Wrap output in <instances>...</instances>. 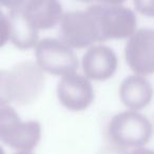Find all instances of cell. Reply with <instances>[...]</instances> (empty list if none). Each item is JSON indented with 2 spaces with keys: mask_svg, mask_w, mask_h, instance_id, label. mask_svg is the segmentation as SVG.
<instances>
[{
  "mask_svg": "<svg viewBox=\"0 0 154 154\" xmlns=\"http://www.w3.org/2000/svg\"><path fill=\"white\" fill-rule=\"evenodd\" d=\"M14 86V103L28 105L36 100L45 85L42 70L32 61H24L16 64L11 70Z\"/></svg>",
  "mask_w": 154,
  "mask_h": 154,
  "instance_id": "cell-7",
  "label": "cell"
},
{
  "mask_svg": "<svg viewBox=\"0 0 154 154\" xmlns=\"http://www.w3.org/2000/svg\"><path fill=\"white\" fill-rule=\"evenodd\" d=\"M9 8L10 39L16 48L26 50L38 43V30L35 28L23 10V1L3 3Z\"/></svg>",
  "mask_w": 154,
  "mask_h": 154,
  "instance_id": "cell-9",
  "label": "cell"
},
{
  "mask_svg": "<svg viewBox=\"0 0 154 154\" xmlns=\"http://www.w3.org/2000/svg\"><path fill=\"white\" fill-rule=\"evenodd\" d=\"M37 66L54 75L66 76L78 69V59L74 51L60 39L43 38L35 47Z\"/></svg>",
  "mask_w": 154,
  "mask_h": 154,
  "instance_id": "cell-4",
  "label": "cell"
},
{
  "mask_svg": "<svg viewBox=\"0 0 154 154\" xmlns=\"http://www.w3.org/2000/svg\"><path fill=\"white\" fill-rule=\"evenodd\" d=\"M134 7L136 11L143 15L154 17V0L153 1H134Z\"/></svg>",
  "mask_w": 154,
  "mask_h": 154,
  "instance_id": "cell-15",
  "label": "cell"
},
{
  "mask_svg": "<svg viewBox=\"0 0 154 154\" xmlns=\"http://www.w3.org/2000/svg\"><path fill=\"white\" fill-rule=\"evenodd\" d=\"M118 66L115 52L103 45L89 48L82 57V70L88 79L106 80L114 75Z\"/></svg>",
  "mask_w": 154,
  "mask_h": 154,
  "instance_id": "cell-10",
  "label": "cell"
},
{
  "mask_svg": "<svg viewBox=\"0 0 154 154\" xmlns=\"http://www.w3.org/2000/svg\"><path fill=\"white\" fill-rule=\"evenodd\" d=\"M23 10L37 30L52 29L60 22L62 7L54 0H31L23 1Z\"/></svg>",
  "mask_w": 154,
  "mask_h": 154,
  "instance_id": "cell-12",
  "label": "cell"
},
{
  "mask_svg": "<svg viewBox=\"0 0 154 154\" xmlns=\"http://www.w3.org/2000/svg\"><path fill=\"white\" fill-rule=\"evenodd\" d=\"M119 97L127 108L136 111L150 103L153 97V88L145 76L129 75L120 85Z\"/></svg>",
  "mask_w": 154,
  "mask_h": 154,
  "instance_id": "cell-11",
  "label": "cell"
},
{
  "mask_svg": "<svg viewBox=\"0 0 154 154\" xmlns=\"http://www.w3.org/2000/svg\"><path fill=\"white\" fill-rule=\"evenodd\" d=\"M57 96L66 109L82 111L92 103L94 90L86 76L73 73L61 77L57 86Z\"/></svg>",
  "mask_w": 154,
  "mask_h": 154,
  "instance_id": "cell-8",
  "label": "cell"
},
{
  "mask_svg": "<svg viewBox=\"0 0 154 154\" xmlns=\"http://www.w3.org/2000/svg\"><path fill=\"white\" fill-rule=\"evenodd\" d=\"M59 23L60 40L72 49H84L98 41L95 22L87 10L64 13Z\"/></svg>",
  "mask_w": 154,
  "mask_h": 154,
  "instance_id": "cell-5",
  "label": "cell"
},
{
  "mask_svg": "<svg viewBox=\"0 0 154 154\" xmlns=\"http://www.w3.org/2000/svg\"><path fill=\"white\" fill-rule=\"evenodd\" d=\"M15 154H32V153H30V152H26V151H19V152H17V153H15Z\"/></svg>",
  "mask_w": 154,
  "mask_h": 154,
  "instance_id": "cell-17",
  "label": "cell"
},
{
  "mask_svg": "<svg viewBox=\"0 0 154 154\" xmlns=\"http://www.w3.org/2000/svg\"><path fill=\"white\" fill-rule=\"evenodd\" d=\"M10 39V21L7 14L0 8V48L3 47Z\"/></svg>",
  "mask_w": 154,
  "mask_h": 154,
  "instance_id": "cell-14",
  "label": "cell"
},
{
  "mask_svg": "<svg viewBox=\"0 0 154 154\" xmlns=\"http://www.w3.org/2000/svg\"><path fill=\"white\" fill-rule=\"evenodd\" d=\"M14 103V86L11 70H0V108Z\"/></svg>",
  "mask_w": 154,
  "mask_h": 154,
  "instance_id": "cell-13",
  "label": "cell"
},
{
  "mask_svg": "<svg viewBox=\"0 0 154 154\" xmlns=\"http://www.w3.org/2000/svg\"><path fill=\"white\" fill-rule=\"evenodd\" d=\"M0 154H5V150H3L2 148H1V146H0Z\"/></svg>",
  "mask_w": 154,
  "mask_h": 154,
  "instance_id": "cell-18",
  "label": "cell"
},
{
  "mask_svg": "<svg viewBox=\"0 0 154 154\" xmlns=\"http://www.w3.org/2000/svg\"><path fill=\"white\" fill-rule=\"evenodd\" d=\"M95 22L98 41L130 38L136 32L135 13L119 3H96L87 8Z\"/></svg>",
  "mask_w": 154,
  "mask_h": 154,
  "instance_id": "cell-1",
  "label": "cell"
},
{
  "mask_svg": "<svg viewBox=\"0 0 154 154\" xmlns=\"http://www.w3.org/2000/svg\"><path fill=\"white\" fill-rule=\"evenodd\" d=\"M125 57L136 75L154 74V30H137L127 42Z\"/></svg>",
  "mask_w": 154,
  "mask_h": 154,
  "instance_id": "cell-6",
  "label": "cell"
},
{
  "mask_svg": "<svg viewBox=\"0 0 154 154\" xmlns=\"http://www.w3.org/2000/svg\"><path fill=\"white\" fill-rule=\"evenodd\" d=\"M129 154H154V150L147 149V148H136L132 150Z\"/></svg>",
  "mask_w": 154,
  "mask_h": 154,
  "instance_id": "cell-16",
  "label": "cell"
},
{
  "mask_svg": "<svg viewBox=\"0 0 154 154\" xmlns=\"http://www.w3.org/2000/svg\"><path fill=\"white\" fill-rule=\"evenodd\" d=\"M153 127L150 120L137 111H124L113 116L109 124V135L120 147L141 148L150 140Z\"/></svg>",
  "mask_w": 154,
  "mask_h": 154,
  "instance_id": "cell-3",
  "label": "cell"
},
{
  "mask_svg": "<svg viewBox=\"0 0 154 154\" xmlns=\"http://www.w3.org/2000/svg\"><path fill=\"white\" fill-rule=\"evenodd\" d=\"M40 136L38 122H22L14 108H0V141L13 149L30 152L38 145Z\"/></svg>",
  "mask_w": 154,
  "mask_h": 154,
  "instance_id": "cell-2",
  "label": "cell"
}]
</instances>
